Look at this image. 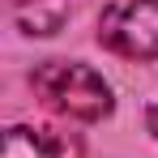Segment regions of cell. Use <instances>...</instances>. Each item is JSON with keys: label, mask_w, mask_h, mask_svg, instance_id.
<instances>
[{"label": "cell", "mask_w": 158, "mask_h": 158, "mask_svg": "<svg viewBox=\"0 0 158 158\" xmlns=\"http://www.w3.org/2000/svg\"><path fill=\"white\" fill-rule=\"evenodd\" d=\"M98 43L120 60H158V0H120L98 17Z\"/></svg>", "instance_id": "7a4b0ae2"}, {"label": "cell", "mask_w": 158, "mask_h": 158, "mask_svg": "<svg viewBox=\"0 0 158 158\" xmlns=\"http://www.w3.org/2000/svg\"><path fill=\"white\" fill-rule=\"evenodd\" d=\"M150 132H154V137H158V103L150 107Z\"/></svg>", "instance_id": "277c9868"}, {"label": "cell", "mask_w": 158, "mask_h": 158, "mask_svg": "<svg viewBox=\"0 0 158 158\" xmlns=\"http://www.w3.org/2000/svg\"><path fill=\"white\" fill-rule=\"evenodd\" d=\"M34 94L52 107L56 115L77 120V124H98L103 115H111V85L103 73H94L90 64L77 60H47L34 69Z\"/></svg>", "instance_id": "6da1fadb"}, {"label": "cell", "mask_w": 158, "mask_h": 158, "mask_svg": "<svg viewBox=\"0 0 158 158\" xmlns=\"http://www.w3.org/2000/svg\"><path fill=\"white\" fill-rule=\"evenodd\" d=\"M77 141L64 137L56 128H30V124H17V128L4 132V154L0 158H77Z\"/></svg>", "instance_id": "3957f363"}]
</instances>
